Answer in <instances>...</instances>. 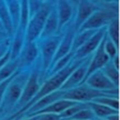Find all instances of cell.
I'll use <instances>...</instances> for the list:
<instances>
[{"instance_id": "cell-1", "label": "cell", "mask_w": 120, "mask_h": 120, "mask_svg": "<svg viewBox=\"0 0 120 120\" xmlns=\"http://www.w3.org/2000/svg\"><path fill=\"white\" fill-rule=\"evenodd\" d=\"M83 60H85V58H83V59H79V60L73 59L72 61H71L69 64H67L64 69H61L60 71L56 72L55 75H52L51 78L47 79V80L41 85V87H40V89H39V91H38V94H36V97H34V98L27 105L26 107L22 109L21 111L26 112L27 110L34 105V103H36L37 101H38L39 99H41L42 97H45V96H47V94H51V92H53V91L60 90V88L62 87V85L64 83V81L67 80V78L70 76V73L72 72L73 70L77 68L78 66L81 64Z\"/></svg>"}, {"instance_id": "cell-2", "label": "cell", "mask_w": 120, "mask_h": 120, "mask_svg": "<svg viewBox=\"0 0 120 120\" xmlns=\"http://www.w3.org/2000/svg\"><path fill=\"white\" fill-rule=\"evenodd\" d=\"M28 77H29L28 73H20V70H19L17 75L15 76V78L10 81L4 94L1 105H0V111L1 112L9 113L16 108L19 99L21 97L22 90L26 85Z\"/></svg>"}, {"instance_id": "cell-3", "label": "cell", "mask_w": 120, "mask_h": 120, "mask_svg": "<svg viewBox=\"0 0 120 120\" xmlns=\"http://www.w3.org/2000/svg\"><path fill=\"white\" fill-rule=\"evenodd\" d=\"M102 96H111L113 98H119V92L98 91V90L88 87L86 83H83V85H80V86L76 87L73 89L64 91L62 99L70 100V101H73V102H90L94 98L102 97Z\"/></svg>"}, {"instance_id": "cell-4", "label": "cell", "mask_w": 120, "mask_h": 120, "mask_svg": "<svg viewBox=\"0 0 120 120\" xmlns=\"http://www.w3.org/2000/svg\"><path fill=\"white\" fill-rule=\"evenodd\" d=\"M53 4L55 2L45 1L42 8L34 17L29 19V22H28V26L26 29V42H34V41H36V39L40 37L46 19L51 11Z\"/></svg>"}, {"instance_id": "cell-5", "label": "cell", "mask_w": 120, "mask_h": 120, "mask_svg": "<svg viewBox=\"0 0 120 120\" xmlns=\"http://www.w3.org/2000/svg\"><path fill=\"white\" fill-rule=\"evenodd\" d=\"M60 40H61V36L56 34L49 38L42 39L40 43H39V51L41 52V73L42 76L49 73L50 68L52 64V60L55 57V53L57 51V48L59 46Z\"/></svg>"}, {"instance_id": "cell-6", "label": "cell", "mask_w": 120, "mask_h": 120, "mask_svg": "<svg viewBox=\"0 0 120 120\" xmlns=\"http://www.w3.org/2000/svg\"><path fill=\"white\" fill-rule=\"evenodd\" d=\"M39 78H40V69H38V68L34 69V70L31 71V73L29 75L28 79H27L26 85H25L23 90H22L21 97H20L17 106L15 108V109H16V112L21 111L22 109L36 97V94H38L39 89H40V87H41V85L39 83ZM22 113H23V112H22Z\"/></svg>"}, {"instance_id": "cell-7", "label": "cell", "mask_w": 120, "mask_h": 120, "mask_svg": "<svg viewBox=\"0 0 120 120\" xmlns=\"http://www.w3.org/2000/svg\"><path fill=\"white\" fill-rule=\"evenodd\" d=\"M118 17L113 10H105V9H99L94 11L85 23L82 25L78 31H85V30H99L101 28H106L110 22ZM77 31V32H78Z\"/></svg>"}, {"instance_id": "cell-8", "label": "cell", "mask_w": 120, "mask_h": 120, "mask_svg": "<svg viewBox=\"0 0 120 120\" xmlns=\"http://www.w3.org/2000/svg\"><path fill=\"white\" fill-rule=\"evenodd\" d=\"M90 58H91V55L88 56L87 58H85V60L82 61L81 64L70 73V76L67 78V80L64 81V83L60 88V90L68 91V90L73 89V88L80 86V85H83V80H85V77H86V72L87 69H88Z\"/></svg>"}, {"instance_id": "cell-9", "label": "cell", "mask_w": 120, "mask_h": 120, "mask_svg": "<svg viewBox=\"0 0 120 120\" xmlns=\"http://www.w3.org/2000/svg\"><path fill=\"white\" fill-rule=\"evenodd\" d=\"M88 87L103 92H119V88H117L109 79L102 73L101 70H98L90 75L85 81Z\"/></svg>"}, {"instance_id": "cell-10", "label": "cell", "mask_w": 120, "mask_h": 120, "mask_svg": "<svg viewBox=\"0 0 120 120\" xmlns=\"http://www.w3.org/2000/svg\"><path fill=\"white\" fill-rule=\"evenodd\" d=\"M105 34H106V28L99 29L98 31H97V32L83 45V46H81L79 49H77V50L75 51L73 59L75 60L83 59V58H87L88 56L92 55V53L96 51V49L98 48L99 43L101 42V40H102Z\"/></svg>"}, {"instance_id": "cell-11", "label": "cell", "mask_w": 120, "mask_h": 120, "mask_svg": "<svg viewBox=\"0 0 120 120\" xmlns=\"http://www.w3.org/2000/svg\"><path fill=\"white\" fill-rule=\"evenodd\" d=\"M76 32H77V30H76L75 26L71 25L68 29L66 30V32H64V36H61V40H60L59 46H58L57 51H56V53H55V57H53V60H52L51 67L56 64L59 59H61V58L64 57L66 55H68L69 52H71L72 40H73V37H75Z\"/></svg>"}, {"instance_id": "cell-12", "label": "cell", "mask_w": 120, "mask_h": 120, "mask_svg": "<svg viewBox=\"0 0 120 120\" xmlns=\"http://www.w3.org/2000/svg\"><path fill=\"white\" fill-rule=\"evenodd\" d=\"M109 61V58L106 55V52L103 50V38L101 40V42L99 43L98 48L96 49L94 55H91V58H90L89 64H88V69H87L86 72V77H85V80H83V83L87 80V78L89 77L90 75H92L94 72L98 71V70H101L103 68V66Z\"/></svg>"}, {"instance_id": "cell-13", "label": "cell", "mask_w": 120, "mask_h": 120, "mask_svg": "<svg viewBox=\"0 0 120 120\" xmlns=\"http://www.w3.org/2000/svg\"><path fill=\"white\" fill-rule=\"evenodd\" d=\"M77 13H76V21H75V28L76 30H79V28L85 23L87 19L99 9L100 7H97L92 1H88V0H80L77 2Z\"/></svg>"}, {"instance_id": "cell-14", "label": "cell", "mask_w": 120, "mask_h": 120, "mask_svg": "<svg viewBox=\"0 0 120 120\" xmlns=\"http://www.w3.org/2000/svg\"><path fill=\"white\" fill-rule=\"evenodd\" d=\"M39 55V48L38 45L34 42H25L23 48H22L20 55L18 57L19 59V70L25 67H29L30 64H32L36 61L37 57Z\"/></svg>"}, {"instance_id": "cell-15", "label": "cell", "mask_w": 120, "mask_h": 120, "mask_svg": "<svg viewBox=\"0 0 120 120\" xmlns=\"http://www.w3.org/2000/svg\"><path fill=\"white\" fill-rule=\"evenodd\" d=\"M64 92V91H62V90H57V91H53L51 94L45 96V97H42L41 99H39L36 103H34L23 115H26V118L31 117L34 113L40 111L41 109L46 108L47 106H49V105H51V103H53V102H56V101L60 100V99H62Z\"/></svg>"}, {"instance_id": "cell-16", "label": "cell", "mask_w": 120, "mask_h": 120, "mask_svg": "<svg viewBox=\"0 0 120 120\" xmlns=\"http://www.w3.org/2000/svg\"><path fill=\"white\" fill-rule=\"evenodd\" d=\"M57 16H58V31L64 28L67 22L70 21V19L73 15V7L71 1L67 0H60L57 1L56 4Z\"/></svg>"}, {"instance_id": "cell-17", "label": "cell", "mask_w": 120, "mask_h": 120, "mask_svg": "<svg viewBox=\"0 0 120 120\" xmlns=\"http://www.w3.org/2000/svg\"><path fill=\"white\" fill-rule=\"evenodd\" d=\"M57 32H58V16H57L56 6L53 4L51 11L48 15L47 19H46L45 26H43L42 31H41L39 38L42 40V39H46V38H49V37H52V36L59 34H57Z\"/></svg>"}, {"instance_id": "cell-18", "label": "cell", "mask_w": 120, "mask_h": 120, "mask_svg": "<svg viewBox=\"0 0 120 120\" xmlns=\"http://www.w3.org/2000/svg\"><path fill=\"white\" fill-rule=\"evenodd\" d=\"M25 42H26V31H23V30L18 28V29L15 31L13 40H12V42L10 43V48H9V51H10V60L18 59V57H19L22 48H23Z\"/></svg>"}, {"instance_id": "cell-19", "label": "cell", "mask_w": 120, "mask_h": 120, "mask_svg": "<svg viewBox=\"0 0 120 120\" xmlns=\"http://www.w3.org/2000/svg\"><path fill=\"white\" fill-rule=\"evenodd\" d=\"M76 102L70 101V100H66V99H60L56 102L51 103L47 106L46 108L41 109L40 111L34 113L32 116H37V115H43V113H53V115H59L62 111H64L66 109H68L69 107H71L72 105H75ZM31 116V117H32Z\"/></svg>"}, {"instance_id": "cell-20", "label": "cell", "mask_w": 120, "mask_h": 120, "mask_svg": "<svg viewBox=\"0 0 120 120\" xmlns=\"http://www.w3.org/2000/svg\"><path fill=\"white\" fill-rule=\"evenodd\" d=\"M0 23L4 28V32H7L9 37H11L13 34L12 22H11V19L9 16L6 1H4V0H0Z\"/></svg>"}, {"instance_id": "cell-21", "label": "cell", "mask_w": 120, "mask_h": 120, "mask_svg": "<svg viewBox=\"0 0 120 120\" xmlns=\"http://www.w3.org/2000/svg\"><path fill=\"white\" fill-rule=\"evenodd\" d=\"M7 8H8V12L12 22V28H13V34L17 30L19 26V20H20V1L18 0H7L6 1Z\"/></svg>"}, {"instance_id": "cell-22", "label": "cell", "mask_w": 120, "mask_h": 120, "mask_svg": "<svg viewBox=\"0 0 120 120\" xmlns=\"http://www.w3.org/2000/svg\"><path fill=\"white\" fill-rule=\"evenodd\" d=\"M90 110L94 112V115L96 118H100V119H105L108 116H111V115H117L119 113L118 110H115L112 108H109L107 106H102V105H98V103L94 102H88Z\"/></svg>"}, {"instance_id": "cell-23", "label": "cell", "mask_w": 120, "mask_h": 120, "mask_svg": "<svg viewBox=\"0 0 120 120\" xmlns=\"http://www.w3.org/2000/svg\"><path fill=\"white\" fill-rule=\"evenodd\" d=\"M97 31L98 30H85V31H78V32H76L75 37H73V40H72L71 51L75 52L77 49H79L81 46H83Z\"/></svg>"}, {"instance_id": "cell-24", "label": "cell", "mask_w": 120, "mask_h": 120, "mask_svg": "<svg viewBox=\"0 0 120 120\" xmlns=\"http://www.w3.org/2000/svg\"><path fill=\"white\" fill-rule=\"evenodd\" d=\"M101 71H102V73L106 76V77L110 80V81L115 85V86L117 87V88H119V70L118 69L115 68V66L112 64V62L109 60L107 64L103 66V68L101 69Z\"/></svg>"}, {"instance_id": "cell-25", "label": "cell", "mask_w": 120, "mask_h": 120, "mask_svg": "<svg viewBox=\"0 0 120 120\" xmlns=\"http://www.w3.org/2000/svg\"><path fill=\"white\" fill-rule=\"evenodd\" d=\"M106 34H107V36L109 37V39L111 40L112 42L119 48V39H120V34H119V17L115 18V19H113V20L108 25V27H106Z\"/></svg>"}, {"instance_id": "cell-26", "label": "cell", "mask_w": 120, "mask_h": 120, "mask_svg": "<svg viewBox=\"0 0 120 120\" xmlns=\"http://www.w3.org/2000/svg\"><path fill=\"white\" fill-rule=\"evenodd\" d=\"M19 70V59L10 60L2 69H0V82L7 80Z\"/></svg>"}, {"instance_id": "cell-27", "label": "cell", "mask_w": 120, "mask_h": 120, "mask_svg": "<svg viewBox=\"0 0 120 120\" xmlns=\"http://www.w3.org/2000/svg\"><path fill=\"white\" fill-rule=\"evenodd\" d=\"M91 102L102 105V106H107V107L112 108V109L119 111V98H113L111 96H102V97L94 98Z\"/></svg>"}, {"instance_id": "cell-28", "label": "cell", "mask_w": 120, "mask_h": 120, "mask_svg": "<svg viewBox=\"0 0 120 120\" xmlns=\"http://www.w3.org/2000/svg\"><path fill=\"white\" fill-rule=\"evenodd\" d=\"M103 50L108 56L109 60H112L117 55H119V48L109 39L107 34H105L103 36Z\"/></svg>"}, {"instance_id": "cell-29", "label": "cell", "mask_w": 120, "mask_h": 120, "mask_svg": "<svg viewBox=\"0 0 120 120\" xmlns=\"http://www.w3.org/2000/svg\"><path fill=\"white\" fill-rule=\"evenodd\" d=\"M73 55H75V52H69L68 55H66L64 57H62L61 59H59L58 61H57L56 64H53L51 67V69H50V71H49V73H51V75H55L56 72H58V71H60L61 69H64L67 64H69L71 61L73 60Z\"/></svg>"}, {"instance_id": "cell-30", "label": "cell", "mask_w": 120, "mask_h": 120, "mask_svg": "<svg viewBox=\"0 0 120 120\" xmlns=\"http://www.w3.org/2000/svg\"><path fill=\"white\" fill-rule=\"evenodd\" d=\"M94 118L96 117H94V112L90 110V108H86V109H81L80 111L75 113L67 120H94Z\"/></svg>"}, {"instance_id": "cell-31", "label": "cell", "mask_w": 120, "mask_h": 120, "mask_svg": "<svg viewBox=\"0 0 120 120\" xmlns=\"http://www.w3.org/2000/svg\"><path fill=\"white\" fill-rule=\"evenodd\" d=\"M43 2L45 1H40V0H30L28 1V11H29V19L32 18L38 12L40 9L42 8Z\"/></svg>"}, {"instance_id": "cell-32", "label": "cell", "mask_w": 120, "mask_h": 120, "mask_svg": "<svg viewBox=\"0 0 120 120\" xmlns=\"http://www.w3.org/2000/svg\"><path fill=\"white\" fill-rule=\"evenodd\" d=\"M18 71H19V70H18ZM18 71H17V72H18ZM17 72L15 73L13 76H11L10 78H8L7 80H4V81H2V82H0V105H1V101H2V98H4V92H6L7 87H8V85L10 83V81H11L13 78H15V76L17 75Z\"/></svg>"}, {"instance_id": "cell-33", "label": "cell", "mask_w": 120, "mask_h": 120, "mask_svg": "<svg viewBox=\"0 0 120 120\" xmlns=\"http://www.w3.org/2000/svg\"><path fill=\"white\" fill-rule=\"evenodd\" d=\"M9 48H10V40L9 39H4L2 41H0V59L7 53Z\"/></svg>"}, {"instance_id": "cell-34", "label": "cell", "mask_w": 120, "mask_h": 120, "mask_svg": "<svg viewBox=\"0 0 120 120\" xmlns=\"http://www.w3.org/2000/svg\"><path fill=\"white\" fill-rule=\"evenodd\" d=\"M37 120H61L58 115L53 113H43V115H37Z\"/></svg>"}, {"instance_id": "cell-35", "label": "cell", "mask_w": 120, "mask_h": 120, "mask_svg": "<svg viewBox=\"0 0 120 120\" xmlns=\"http://www.w3.org/2000/svg\"><path fill=\"white\" fill-rule=\"evenodd\" d=\"M9 61H10V51H7V53L4 55L1 59H0V69H2L6 66V64H8Z\"/></svg>"}, {"instance_id": "cell-36", "label": "cell", "mask_w": 120, "mask_h": 120, "mask_svg": "<svg viewBox=\"0 0 120 120\" xmlns=\"http://www.w3.org/2000/svg\"><path fill=\"white\" fill-rule=\"evenodd\" d=\"M20 115H22V112L21 111H17V112H15V113H12L11 116L7 117V118H6V119H4V120H13L15 118H17V117L20 116Z\"/></svg>"}, {"instance_id": "cell-37", "label": "cell", "mask_w": 120, "mask_h": 120, "mask_svg": "<svg viewBox=\"0 0 120 120\" xmlns=\"http://www.w3.org/2000/svg\"><path fill=\"white\" fill-rule=\"evenodd\" d=\"M106 120H119V113L117 115H111V116H108L107 118H105Z\"/></svg>"}, {"instance_id": "cell-38", "label": "cell", "mask_w": 120, "mask_h": 120, "mask_svg": "<svg viewBox=\"0 0 120 120\" xmlns=\"http://www.w3.org/2000/svg\"><path fill=\"white\" fill-rule=\"evenodd\" d=\"M20 120H37V116H32V117H28V118H23Z\"/></svg>"}, {"instance_id": "cell-39", "label": "cell", "mask_w": 120, "mask_h": 120, "mask_svg": "<svg viewBox=\"0 0 120 120\" xmlns=\"http://www.w3.org/2000/svg\"><path fill=\"white\" fill-rule=\"evenodd\" d=\"M4 37H6V34H4V31H1V30H0V40H2Z\"/></svg>"}, {"instance_id": "cell-40", "label": "cell", "mask_w": 120, "mask_h": 120, "mask_svg": "<svg viewBox=\"0 0 120 120\" xmlns=\"http://www.w3.org/2000/svg\"><path fill=\"white\" fill-rule=\"evenodd\" d=\"M22 116H25V115L22 113V115H20V116H18L17 118H15V119H13V120H20V119H21V118H22Z\"/></svg>"}, {"instance_id": "cell-41", "label": "cell", "mask_w": 120, "mask_h": 120, "mask_svg": "<svg viewBox=\"0 0 120 120\" xmlns=\"http://www.w3.org/2000/svg\"><path fill=\"white\" fill-rule=\"evenodd\" d=\"M0 30H2V31H4V28H2V26H1V23H0Z\"/></svg>"}, {"instance_id": "cell-42", "label": "cell", "mask_w": 120, "mask_h": 120, "mask_svg": "<svg viewBox=\"0 0 120 120\" xmlns=\"http://www.w3.org/2000/svg\"><path fill=\"white\" fill-rule=\"evenodd\" d=\"M94 120H106V119H100V118H94Z\"/></svg>"}]
</instances>
